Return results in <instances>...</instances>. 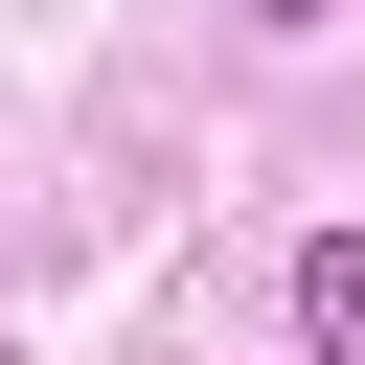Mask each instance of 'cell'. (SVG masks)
I'll use <instances>...</instances> for the list:
<instances>
[{
  "label": "cell",
  "mask_w": 365,
  "mask_h": 365,
  "mask_svg": "<svg viewBox=\"0 0 365 365\" xmlns=\"http://www.w3.org/2000/svg\"><path fill=\"white\" fill-rule=\"evenodd\" d=\"M251 23H319V0H251Z\"/></svg>",
  "instance_id": "cell-2"
},
{
  "label": "cell",
  "mask_w": 365,
  "mask_h": 365,
  "mask_svg": "<svg viewBox=\"0 0 365 365\" xmlns=\"http://www.w3.org/2000/svg\"><path fill=\"white\" fill-rule=\"evenodd\" d=\"M297 342H319V365H365V251H342V228L297 251Z\"/></svg>",
  "instance_id": "cell-1"
}]
</instances>
